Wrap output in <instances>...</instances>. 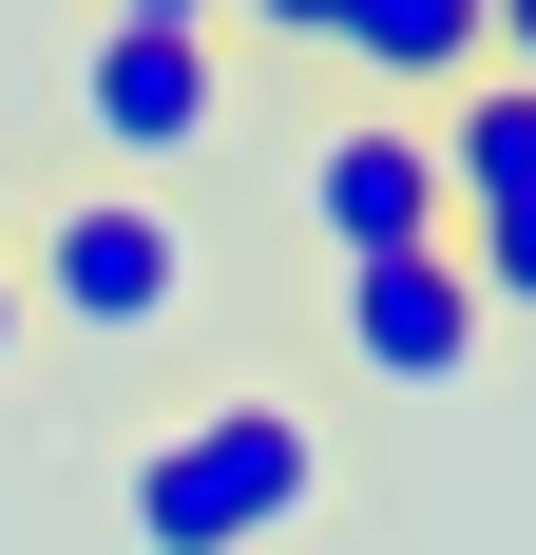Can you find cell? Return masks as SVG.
Returning a JSON list of instances; mask_svg holds the SVG:
<instances>
[{"label": "cell", "mask_w": 536, "mask_h": 555, "mask_svg": "<svg viewBox=\"0 0 536 555\" xmlns=\"http://www.w3.org/2000/svg\"><path fill=\"white\" fill-rule=\"evenodd\" d=\"M0 269H20V326H58V345H173L192 287H212V249H192L173 192L58 172V192H20V249Z\"/></svg>", "instance_id": "6da1fadb"}, {"label": "cell", "mask_w": 536, "mask_h": 555, "mask_svg": "<svg viewBox=\"0 0 536 555\" xmlns=\"http://www.w3.org/2000/svg\"><path fill=\"white\" fill-rule=\"evenodd\" d=\"M326 499V422L307 402H192L115 460V537L135 555H268L288 517Z\"/></svg>", "instance_id": "7a4b0ae2"}, {"label": "cell", "mask_w": 536, "mask_h": 555, "mask_svg": "<svg viewBox=\"0 0 536 555\" xmlns=\"http://www.w3.org/2000/svg\"><path fill=\"white\" fill-rule=\"evenodd\" d=\"M58 96H77V134H97L115 192H173L230 134V20H97Z\"/></svg>", "instance_id": "3957f363"}, {"label": "cell", "mask_w": 536, "mask_h": 555, "mask_svg": "<svg viewBox=\"0 0 536 555\" xmlns=\"http://www.w3.org/2000/svg\"><path fill=\"white\" fill-rule=\"evenodd\" d=\"M288 211H307L345 269H383V249H441L460 192H441V134H422V115H326L307 154H288Z\"/></svg>", "instance_id": "277c9868"}, {"label": "cell", "mask_w": 536, "mask_h": 555, "mask_svg": "<svg viewBox=\"0 0 536 555\" xmlns=\"http://www.w3.org/2000/svg\"><path fill=\"white\" fill-rule=\"evenodd\" d=\"M480 287H460V230L441 249H383V269H345V364H365L383 402H441V384H480Z\"/></svg>", "instance_id": "5b68a950"}, {"label": "cell", "mask_w": 536, "mask_h": 555, "mask_svg": "<svg viewBox=\"0 0 536 555\" xmlns=\"http://www.w3.org/2000/svg\"><path fill=\"white\" fill-rule=\"evenodd\" d=\"M288 39L345 77V115H441L480 77V0H288Z\"/></svg>", "instance_id": "8992f818"}, {"label": "cell", "mask_w": 536, "mask_h": 555, "mask_svg": "<svg viewBox=\"0 0 536 555\" xmlns=\"http://www.w3.org/2000/svg\"><path fill=\"white\" fill-rule=\"evenodd\" d=\"M422 134H441V192H460V211H536V77H498V57H480Z\"/></svg>", "instance_id": "52a82bcc"}, {"label": "cell", "mask_w": 536, "mask_h": 555, "mask_svg": "<svg viewBox=\"0 0 536 555\" xmlns=\"http://www.w3.org/2000/svg\"><path fill=\"white\" fill-rule=\"evenodd\" d=\"M460 287L480 326H536V211H460Z\"/></svg>", "instance_id": "ba28073f"}, {"label": "cell", "mask_w": 536, "mask_h": 555, "mask_svg": "<svg viewBox=\"0 0 536 555\" xmlns=\"http://www.w3.org/2000/svg\"><path fill=\"white\" fill-rule=\"evenodd\" d=\"M480 57H498V77H536V0H480Z\"/></svg>", "instance_id": "9c48e42d"}, {"label": "cell", "mask_w": 536, "mask_h": 555, "mask_svg": "<svg viewBox=\"0 0 536 555\" xmlns=\"http://www.w3.org/2000/svg\"><path fill=\"white\" fill-rule=\"evenodd\" d=\"M20 345H39V326H20V269H0V384H20Z\"/></svg>", "instance_id": "30bf717a"}, {"label": "cell", "mask_w": 536, "mask_h": 555, "mask_svg": "<svg viewBox=\"0 0 536 555\" xmlns=\"http://www.w3.org/2000/svg\"><path fill=\"white\" fill-rule=\"evenodd\" d=\"M0 249H20V172H0Z\"/></svg>", "instance_id": "8fae6325"}]
</instances>
